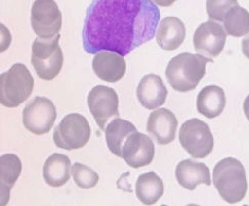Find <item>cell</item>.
Segmentation results:
<instances>
[{
    "instance_id": "cell-25",
    "label": "cell",
    "mask_w": 249,
    "mask_h": 206,
    "mask_svg": "<svg viewBox=\"0 0 249 206\" xmlns=\"http://www.w3.org/2000/svg\"><path fill=\"white\" fill-rule=\"evenodd\" d=\"M237 5L238 0H206L207 15L210 20L216 22H223L226 14Z\"/></svg>"
},
{
    "instance_id": "cell-24",
    "label": "cell",
    "mask_w": 249,
    "mask_h": 206,
    "mask_svg": "<svg viewBox=\"0 0 249 206\" xmlns=\"http://www.w3.org/2000/svg\"><path fill=\"white\" fill-rule=\"evenodd\" d=\"M73 179L79 188L90 189L98 184L99 175L90 167L81 163H75L72 166Z\"/></svg>"
},
{
    "instance_id": "cell-17",
    "label": "cell",
    "mask_w": 249,
    "mask_h": 206,
    "mask_svg": "<svg viewBox=\"0 0 249 206\" xmlns=\"http://www.w3.org/2000/svg\"><path fill=\"white\" fill-rule=\"evenodd\" d=\"M186 38V27L179 18L167 17L160 22L156 32L158 45L164 51H176Z\"/></svg>"
},
{
    "instance_id": "cell-22",
    "label": "cell",
    "mask_w": 249,
    "mask_h": 206,
    "mask_svg": "<svg viewBox=\"0 0 249 206\" xmlns=\"http://www.w3.org/2000/svg\"><path fill=\"white\" fill-rule=\"evenodd\" d=\"M0 181H1V205L9 199V192L22 172V161L15 154H5L0 158Z\"/></svg>"
},
{
    "instance_id": "cell-26",
    "label": "cell",
    "mask_w": 249,
    "mask_h": 206,
    "mask_svg": "<svg viewBox=\"0 0 249 206\" xmlns=\"http://www.w3.org/2000/svg\"><path fill=\"white\" fill-rule=\"evenodd\" d=\"M242 52L245 57L249 60V35L246 36L242 40Z\"/></svg>"
},
{
    "instance_id": "cell-7",
    "label": "cell",
    "mask_w": 249,
    "mask_h": 206,
    "mask_svg": "<svg viewBox=\"0 0 249 206\" xmlns=\"http://www.w3.org/2000/svg\"><path fill=\"white\" fill-rule=\"evenodd\" d=\"M179 143L193 158H205L213 152L214 139L207 123L192 118L181 125Z\"/></svg>"
},
{
    "instance_id": "cell-19",
    "label": "cell",
    "mask_w": 249,
    "mask_h": 206,
    "mask_svg": "<svg viewBox=\"0 0 249 206\" xmlns=\"http://www.w3.org/2000/svg\"><path fill=\"white\" fill-rule=\"evenodd\" d=\"M226 107L225 91L217 86H208L197 98V110L201 115L213 119L223 113Z\"/></svg>"
},
{
    "instance_id": "cell-9",
    "label": "cell",
    "mask_w": 249,
    "mask_h": 206,
    "mask_svg": "<svg viewBox=\"0 0 249 206\" xmlns=\"http://www.w3.org/2000/svg\"><path fill=\"white\" fill-rule=\"evenodd\" d=\"M56 119L53 103L44 97H36L23 111V123L34 135H44L52 129Z\"/></svg>"
},
{
    "instance_id": "cell-12",
    "label": "cell",
    "mask_w": 249,
    "mask_h": 206,
    "mask_svg": "<svg viewBox=\"0 0 249 206\" xmlns=\"http://www.w3.org/2000/svg\"><path fill=\"white\" fill-rule=\"evenodd\" d=\"M155 156L153 140L141 133L131 134L122 148V158L130 167L140 168L152 163Z\"/></svg>"
},
{
    "instance_id": "cell-23",
    "label": "cell",
    "mask_w": 249,
    "mask_h": 206,
    "mask_svg": "<svg viewBox=\"0 0 249 206\" xmlns=\"http://www.w3.org/2000/svg\"><path fill=\"white\" fill-rule=\"evenodd\" d=\"M224 27L228 35L241 37L249 33V13L244 7L234 6L226 14Z\"/></svg>"
},
{
    "instance_id": "cell-16",
    "label": "cell",
    "mask_w": 249,
    "mask_h": 206,
    "mask_svg": "<svg viewBox=\"0 0 249 206\" xmlns=\"http://www.w3.org/2000/svg\"><path fill=\"white\" fill-rule=\"evenodd\" d=\"M176 179L183 188L193 191L200 184L210 186V172L204 163L195 162L191 159L180 161L176 167Z\"/></svg>"
},
{
    "instance_id": "cell-11",
    "label": "cell",
    "mask_w": 249,
    "mask_h": 206,
    "mask_svg": "<svg viewBox=\"0 0 249 206\" xmlns=\"http://www.w3.org/2000/svg\"><path fill=\"white\" fill-rule=\"evenodd\" d=\"M88 105L95 122L104 130L110 118L119 116V99L113 88L97 86L88 97Z\"/></svg>"
},
{
    "instance_id": "cell-20",
    "label": "cell",
    "mask_w": 249,
    "mask_h": 206,
    "mask_svg": "<svg viewBox=\"0 0 249 206\" xmlns=\"http://www.w3.org/2000/svg\"><path fill=\"white\" fill-rule=\"evenodd\" d=\"M164 193V185L161 177L154 172L141 174L136 183L138 199L146 205L155 204Z\"/></svg>"
},
{
    "instance_id": "cell-2",
    "label": "cell",
    "mask_w": 249,
    "mask_h": 206,
    "mask_svg": "<svg viewBox=\"0 0 249 206\" xmlns=\"http://www.w3.org/2000/svg\"><path fill=\"white\" fill-rule=\"evenodd\" d=\"M207 62H213L199 53L184 52L172 58L165 75L170 86L178 92L194 90L206 73Z\"/></svg>"
},
{
    "instance_id": "cell-21",
    "label": "cell",
    "mask_w": 249,
    "mask_h": 206,
    "mask_svg": "<svg viewBox=\"0 0 249 206\" xmlns=\"http://www.w3.org/2000/svg\"><path fill=\"white\" fill-rule=\"evenodd\" d=\"M138 132L137 127L127 120L121 118L114 119L105 130L106 143L110 151L115 155L122 158V148L127 137Z\"/></svg>"
},
{
    "instance_id": "cell-28",
    "label": "cell",
    "mask_w": 249,
    "mask_h": 206,
    "mask_svg": "<svg viewBox=\"0 0 249 206\" xmlns=\"http://www.w3.org/2000/svg\"><path fill=\"white\" fill-rule=\"evenodd\" d=\"M243 111H244V114H245L247 120L249 121V95L246 97V99L243 103Z\"/></svg>"
},
{
    "instance_id": "cell-27",
    "label": "cell",
    "mask_w": 249,
    "mask_h": 206,
    "mask_svg": "<svg viewBox=\"0 0 249 206\" xmlns=\"http://www.w3.org/2000/svg\"><path fill=\"white\" fill-rule=\"evenodd\" d=\"M154 3L158 4L159 6H163V7H167L174 4L177 0H153Z\"/></svg>"
},
{
    "instance_id": "cell-13",
    "label": "cell",
    "mask_w": 249,
    "mask_h": 206,
    "mask_svg": "<svg viewBox=\"0 0 249 206\" xmlns=\"http://www.w3.org/2000/svg\"><path fill=\"white\" fill-rule=\"evenodd\" d=\"M178 127V119L171 111L161 108L152 112L148 118L147 130L158 145L165 146L174 142Z\"/></svg>"
},
{
    "instance_id": "cell-8",
    "label": "cell",
    "mask_w": 249,
    "mask_h": 206,
    "mask_svg": "<svg viewBox=\"0 0 249 206\" xmlns=\"http://www.w3.org/2000/svg\"><path fill=\"white\" fill-rule=\"evenodd\" d=\"M31 26L38 37L50 39L62 28V13L54 0H35L31 8Z\"/></svg>"
},
{
    "instance_id": "cell-14",
    "label": "cell",
    "mask_w": 249,
    "mask_h": 206,
    "mask_svg": "<svg viewBox=\"0 0 249 206\" xmlns=\"http://www.w3.org/2000/svg\"><path fill=\"white\" fill-rule=\"evenodd\" d=\"M92 69L97 76L107 82H118L126 72V62L122 55L108 51L95 53Z\"/></svg>"
},
{
    "instance_id": "cell-6",
    "label": "cell",
    "mask_w": 249,
    "mask_h": 206,
    "mask_svg": "<svg viewBox=\"0 0 249 206\" xmlns=\"http://www.w3.org/2000/svg\"><path fill=\"white\" fill-rule=\"evenodd\" d=\"M90 126L86 118L78 113L66 115L53 133V142L57 148L77 150L89 143Z\"/></svg>"
},
{
    "instance_id": "cell-15",
    "label": "cell",
    "mask_w": 249,
    "mask_h": 206,
    "mask_svg": "<svg viewBox=\"0 0 249 206\" xmlns=\"http://www.w3.org/2000/svg\"><path fill=\"white\" fill-rule=\"evenodd\" d=\"M168 91L162 78L155 74H148L140 81L137 98L140 104L148 110H154L164 104Z\"/></svg>"
},
{
    "instance_id": "cell-18",
    "label": "cell",
    "mask_w": 249,
    "mask_h": 206,
    "mask_svg": "<svg viewBox=\"0 0 249 206\" xmlns=\"http://www.w3.org/2000/svg\"><path fill=\"white\" fill-rule=\"evenodd\" d=\"M71 172L70 158L63 154H53L46 159L43 165V179L53 188H59L68 182Z\"/></svg>"
},
{
    "instance_id": "cell-1",
    "label": "cell",
    "mask_w": 249,
    "mask_h": 206,
    "mask_svg": "<svg viewBox=\"0 0 249 206\" xmlns=\"http://www.w3.org/2000/svg\"><path fill=\"white\" fill-rule=\"evenodd\" d=\"M160 12L152 0H92L82 30L83 49L122 57L154 38Z\"/></svg>"
},
{
    "instance_id": "cell-10",
    "label": "cell",
    "mask_w": 249,
    "mask_h": 206,
    "mask_svg": "<svg viewBox=\"0 0 249 206\" xmlns=\"http://www.w3.org/2000/svg\"><path fill=\"white\" fill-rule=\"evenodd\" d=\"M226 40L227 32L224 27L213 21L201 24L193 36L195 51L210 61L221 54Z\"/></svg>"
},
{
    "instance_id": "cell-3",
    "label": "cell",
    "mask_w": 249,
    "mask_h": 206,
    "mask_svg": "<svg viewBox=\"0 0 249 206\" xmlns=\"http://www.w3.org/2000/svg\"><path fill=\"white\" fill-rule=\"evenodd\" d=\"M213 181L226 202L235 204L244 199L247 192L246 172L238 159L228 157L219 161L213 168Z\"/></svg>"
},
{
    "instance_id": "cell-5",
    "label": "cell",
    "mask_w": 249,
    "mask_h": 206,
    "mask_svg": "<svg viewBox=\"0 0 249 206\" xmlns=\"http://www.w3.org/2000/svg\"><path fill=\"white\" fill-rule=\"evenodd\" d=\"M60 38V33L50 39L38 37L32 44L31 63L36 74L43 80H53L62 70L64 57Z\"/></svg>"
},
{
    "instance_id": "cell-4",
    "label": "cell",
    "mask_w": 249,
    "mask_h": 206,
    "mask_svg": "<svg viewBox=\"0 0 249 206\" xmlns=\"http://www.w3.org/2000/svg\"><path fill=\"white\" fill-rule=\"evenodd\" d=\"M34 79L22 63L13 65L0 76V102L6 108H17L31 96Z\"/></svg>"
}]
</instances>
